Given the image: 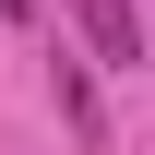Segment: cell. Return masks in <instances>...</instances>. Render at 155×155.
<instances>
[{"mask_svg": "<svg viewBox=\"0 0 155 155\" xmlns=\"http://www.w3.org/2000/svg\"><path fill=\"white\" fill-rule=\"evenodd\" d=\"M72 24L96 36L107 72H143V12H131V0H72Z\"/></svg>", "mask_w": 155, "mask_h": 155, "instance_id": "cell-1", "label": "cell"}, {"mask_svg": "<svg viewBox=\"0 0 155 155\" xmlns=\"http://www.w3.org/2000/svg\"><path fill=\"white\" fill-rule=\"evenodd\" d=\"M48 96H60V119H72L84 143H107V107H96V84H84V60H60V72H48Z\"/></svg>", "mask_w": 155, "mask_h": 155, "instance_id": "cell-2", "label": "cell"}]
</instances>
